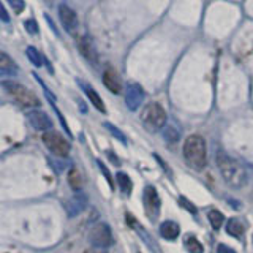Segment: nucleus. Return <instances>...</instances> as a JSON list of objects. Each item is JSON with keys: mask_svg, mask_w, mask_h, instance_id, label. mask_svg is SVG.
Listing matches in <instances>:
<instances>
[{"mask_svg": "<svg viewBox=\"0 0 253 253\" xmlns=\"http://www.w3.org/2000/svg\"><path fill=\"white\" fill-rule=\"evenodd\" d=\"M217 166L220 169L221 177L225 179L229 187L241 188L247 184V171H245V168L237 160H234L233 157L225 154L223 150H220L217 154Z\"/></svg>", "mask_w": 253, "mask_h": 253, "instance_id": "f257e3e1", "label": "nucleus"}, {"mask_svg": "<svg viewBox=\"0 0 253 253\" xmlns=\"http://www.w3.org/2000/svg\"><path fill=\"white\" fill-rule=\"evenodd\" d=\"M184 158L193 169L196 171L203 169L206 166V162H208L206 141L201 136H198V134L188 136L187 141L184 142Z\"/></svg>", "mask_w": 253, "mask_h": 253, "instance_id": "f03ea898", "label": "nucleus"}, {"mask_svg": "<svg viewBox=\"0 0 253 253\" xmlns=\"http://www.w3.org/2000/svg\"><path fill=\"white\" fill-rule=\"evenodd\" d=\"M5 92L10 95V97L18 101L21 106L24 108H37L40 105V100L37 95L29 90L27 87H24L22 84L16 83V81H3L2 83Z\"/></svg>", "mask_w": 253, "mask_h": 253, "instance_id": "7ed1b4c3", "label": "nucleus"}, {"mask_svg": "<svg viewBox=\"0 0 253 253\" xmlns=\"http://www.w3.org/2000/svg\"><path fill=\"white\" fill-rule=\"evenodd\" d=\"M141 121L150 131L162 130L166 124V113L158 103H149L141 113Z\"/></svg>", "mask_w": 253, "mask_h": 253, "instance_id": "20e7f679", "label": "nucleus"}, {"mask_svg": "<svg viewBox=\"0 0 253 253\" xmlns=\"http://www.w3.org/2000/svg\"><path fill=\"white\" fill-rule=\"evenodd\" d=\"M43 141L46 147L57 157H67L70 154V142L57 131H47L43 134Z\"/></svg>", "mask_w": 253, "mask_h": 253, "instance_id": "39448f33", "label": "nucleus"}, {"mask_svg": "<svg viewBox=\"0 0 253 253\" xmlns=\"http://www.w3.org/2000/svg\"><path fill=\"white\" fill-rule=\"evenodd\" d=\"M89 241L93 247L98 249H106L113 244V233L111 228L106 223H97L90 228L89 231Z\"/></svg>", "mask_w": 253, "mask_h": 253, "instance_id": "423d86ee", "label": "nucleus"}, {"mask_svg": "<svg viewBox=\"0 0 253 253\" xmlns=\"http://www.w3.org/2000/svg\"><path fill=\"white\" fill-rule=\"evenodd\" d=\"M142 201H144V211L147 213L149 220L155 221L158 218V215H160V206H162L160 196H158V193H157V188L152 185H147L144 188Z\"/></svg>", "mask_w": 253, "mask_h": 253, "instance_id": "0eeeda50", "label": "nucleus"}, {"mask_svg": "<svg viewBox=\"0 0 253 253\" xmlns=\"http://www.w3.org/2000/svg\"><path fill=\"white\" fill-rule=\"evenodd\" d=\"M87 204H89V198L85 196V193L83 192H78L75 193L73 196L70 198V200L67 201L65 204V209H67V215L70 218H73L76 215H79L85 208H87Z\"/></svg>", "mask_w": 253, "mask_h": 253, "instance_id": "6e6552de", "label": "nucleus"}, {"mask_svg": "<svg viewBox=\"0 0 253 253\" xmlns=\"http://www.w3.org/2000/svg\"><path fill=\"white\" fill-rule=\"evenodd\" d=\"M27 119L30 125L34 126L35 130L38 131H51L52 130V121L49 119L44 111H40V109H35V111H30L27 114Z\"/></svg>", "mask_w": 253, "mask_h": 253, "instance_id": "1a4fd4ad", "label": "nucleus"}, {"mask_svg": "<svg viewBox=\"0 0 253 253\" xmlns=\"http://www.w3.org/2000/svg\"><path fill=\"white\" fill-rule=\"evenodd\" d=\"M142 101H144V90H142V87L136 83L126 85L125 103H126V106H128V109L136 111Z\"/></svg>", "mask_w": 253, "mask_h": 253, "instance_id": "9d476101", "label": "nucleus"}, {"mask_svg": "<svg viewBox=\"0 0 253 253\" xmlns=\"http://www.w3.org/2000/svg\"><path fill=\"white\" fill-rule=\"evenodd\" d=\"M59 18H60L63 29L67 32H73L78 27V16L68 5L59 6Z\"/></svg>", "mask_w": 253, "mask_h": 253, "instance_id": "9b49d317", "label": "nucleus"}, {"mask_svg": "<svg viewBox=\"0 0 253 253\" xmlns=\"http://www.w3.org/2000/svg\"><path fill=\"white\" fill-rule=\"evenodd\" d=\"M78 47H79V52L83 54V57L85 60H89L90 63H97L98 60V55H97V49H95V46L92 43V40L89 37H81L78 42Z\"/></svg>", "mask_w": 253, "mask_h": 253, "instance_id": "f8f14e48", "label": "nucleus"}, {"mask_svg": "<svg viewBox=\"0 0 253 253\" xmlns=\"http://www.w3.org/2000/svg\"><path fill=\"white\" fill-rule=\"evenodd\" d=\"M103 84L106 85V89L113 93H121L122 92V83L121 78L116 73L113 68H106L105 73H103Z\"/></svg>", "mask_w": 253, "mask_h": 253, "instance_id": "ddd939ff", "label": "nucleus"}, {"mask_svg": "<svg viewBox=\"0 0 253 253\" xmlns=\"http://www.w3.org/2000/svg\"><path fill=\"white\" fill-rule=\"evenodd\" d=\"M180 233V228L176 221H171V220H166L160 225V234L163 239H168V241H174L177 239V236Z\"/></svg>", "mask_w": 253, "mask_h": 253, "instance_id": "4468645a", "label": "nucleus"}, {"mask_svg": "<svg viewBox=\"0 0 253 253\" xmlns=\"http://www.w3.org/2000/svg\"><path fill=\"white\" fill-rule=\"evenodd\" d=\"M244 231H245V226L244 223L239 220V218H229L228 223H226V233L233 237H242L244 236Z\"/></svg>", "mask_w": 253, "mask_h": 253, "instance_id": "2eb2a0df", "label": "nucleus"}, {"mask_svg": "<svg viewBox=\"0 0 253 253\" xmlns=\"http://www.w3.org/2000/svg\"><path fill=\"white\" fill-rule=\"evenodd\" d=\"M0 71H2L3 75H14L16 71H18L14 62L8 57L5 52H0Z\"/></svg>", "mask_w": 253, "mask_h": 253, "instance_id": "dca6fc26", "label": "nucleus"}, {"mask_svg": "<svg viewBox=\"0 0 253 253\" xmlns=\"http://www.w3.org/2000/svg\"><path fill=\"white\" fill-rule=\"evenodd\" d=\"M81 85L84 87V90H85V93H87V97H89V100L92 101V105H93L95 108H97L98 111H101V113H105L106 109H105V105H103V100L100 98V95H98L97 92H95L90 85H85V84H83V83H81Z\"/></svg>", "mask_w": 253, "mask_h": 253, "instance_id": "f3484780", "label": "nucleus"}, {"mask_svg": "<svg viewBox=\"0 0 253 253\" xmlns=\"http://www.w3.org/2000/svg\"><path fill=\"white\" fill-rule=\"evenodd\" d=\"M116 180H117L119 187H121L122 193H125V195H130V193H131V190H133L131 179H130L128 176H126L125 172H117V174H116Z\"/></svg>", "mask_w": 253, "mask_h": 253, "instance_id": "a211bd4d", "label": "nucleus"}, {"mask_svg": "<svg viewBox=\"0 0 253 253\" xmlns=\"http://www.w3.org/2000/svg\"><path fill=\"white\" fill-rule=\"evenodd\" d=\"M208 218H209V223L213 229H220L221 225H223V221H225V217H223V213H221L220 211L217 209H211L208 212Z\"/></svg>", "mask_w": 253, "mask_h": 253, "instance_id": "6ab92c4d", "label": "nucleus"}, {"mask_svg": "<svg viewBox=\"0 0 253 253\" xmlns=\"http://www.w3.org/2000/svg\"><path fill=\"white\" fill-rule=\"evenodd\" d=\"M163 139L168 142V144H176V142L180 139V133H179V130L174 128L172 125H168L163 128Z\"/></svg>", "mask_w": 253, "mask_h": 253, "instance_id": "aec40b11", "label": "nucleus"}, {"mask_svg": "<svg viewBox=\"0 0 253 253\" xmlns=\"http://www.w3.org/2000/svg\"><path fill=\"white\" fill-rule=\"evenodd\" d=\"M185 249L190 253H204L203 244L198 241L195 236H187L185 237Z\"/></svg>", "mask_w": 253, "mask_h": 253, "instance_id": "412c9836", "label": "nucleus"}, {"mask_svg": "<svg viewBox=\"0 0 253 253\" xmlns=\"http://www.w3.org/2000/svg\"><path fill=\"white\" fill-rule=\"evenodd\" d=\"M68 182H70V187L79 192L83 187V182H81V174H79L78 169H70V174H68Z\"/></svg>", "mask_w": 253, "mask_h": 253, "instance_id": "4be33fe9", "label": "nucleus"}, {"mask_svg": "<svg viewBox=\"0 0 253 253\" xmlns=\"http://www.w3.org/2000/svg\"><path fill=\"white\" fill-rule=\"evenodd\" d=\"M26 54H27L29 60H30L32 63H34L35 67H42V65H43V59H42V55H40V52L35 49V47L29 46L27 49H26Z\"/></svg>", "mask_w": 253, "mask_h": 253, "instance_id": "5701e85b", "label": "nucleus"}, {"mask_svg": "<svg viewBox=\"0 0 253 253\" xmlns=\"http://www.w3.org/2000/svg\"><path fill=\"white\" fill-rule=\"evenodd\" d=\"M105 126L108 128V131L113 134V136L116 138V139H119L122 142V144H126V138H125V134L117 128V126H114L113 124H109V122H105Z\"/></svg>", "mask_w": 253, "mask_h": 253, "instance_id": "b1692460", "label": "nucleus"}, {"mask_svg": "<svg viewBox=\"0 0 253 253\" xmlns=\"http://www.w3.org/2000/svg\"><path fill=\"white\" fill-rule=\"evenodd\" d=\"M8 5H10L13 8V11L14 13H22L24 11V8H26V3H24V0H6Z\"/></svg>", "mask_w": 253, "mask_h": 253, "instance_id": "393cba45", "label": "nucleus"}, {"mask_svg": "<svg viewBox=\"0 0 253 253\" xmlns=\"http://www.w3.org/2000/svg\"><path fill=\"white\" fill-rule=\"evenodd\" d=\"M24 26H26V30L30 32V34H38V27H37V24L34 19H29L24 22Z\"/></svg>", "mask_w": 253, "mask_h": 253, "instance_id": "a878e982", "label": "nucleus"}, {"mask_svg": "<svg viewBox=\"0 0 253 253\" xmlns=\"http://www.w3.org/2000/svg\"><path fill=\"white\" fill-rule=\"evenodd\" d=\"M179 201H180V204L184 206V208H185L187 211H190L192 213H196V208H195V206H193L192 203H190V201H187L184 196H180V198H179Z\"/></svg>", "mask_w": 253, "mask_h": 253, "instance_id": "bb28decb", "label": "nucleus"}, {"mask_svg": "<svg viewBox=\"0 0 253 253\" xmlns=\"http://www.w3.org/2000/svg\"><path fill=\"white\" fill-rule=\"evenodd\" d=\"M97 163H98V166H100V171H101V172H103V174H105V176H106V179H108V182H109V185L113 187V179H111V174H109V171L106 169V166L103 165V163H101L100 160H98Z\"/></svg>", "mask_w": 253, "mask_h": 253, "instance_id": "cd10ccee", "label": "nucleus"}, {"mask_svg": "<svg viewBox=\"0 0 253 253\" xmlns=\"http://www.w3.org/2000/svg\"><path fill=\"white\" fill-rule=\"evenodd\" d=\"M217 253H236V250H233L231 247H228L225 244H220L217 249Z\"/></svg>", "mask_w": 253, "mask_h": 253, "instance_id": "c85d7f7f", "label": "nucleus"}, {"mask_svg": "<svg viewBox=\"0 0 253 253\" xmlns=\"http://www.w3.org/2000/svg\"><path fill=\"white\" fill-rule=\"evenodd\" d=\"M2 19H3L5 22L10 21V18H8V14H6V10H5V8H2Z\"/></svg>", "mask_w": 253, "mask_h": 253, "instance_id": "c756f323", "label": "nucleus"}, {"mask_svg": "<svg viewBox=\"0 0 253 253\" xmlns=\"http://www.w3.org/2000/svg\"><path fill=\"white\" fill-rule=\"evenodd\" d=\"M252 241H253V236H252Z\"/></svg>", "mask_w": 253, "mask_h": 253, "instance_id": "7c9ffc66", "label": "nucleus"}]
</instances>
